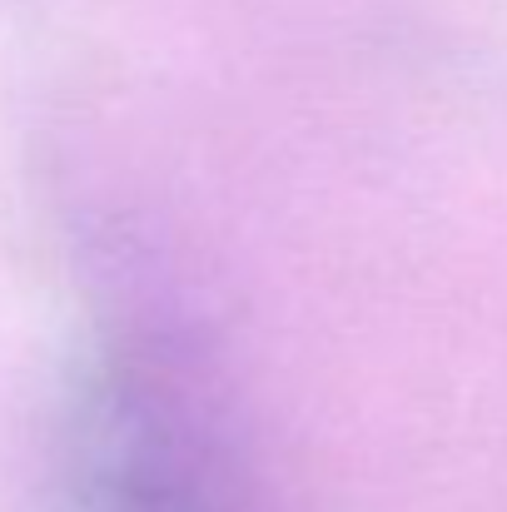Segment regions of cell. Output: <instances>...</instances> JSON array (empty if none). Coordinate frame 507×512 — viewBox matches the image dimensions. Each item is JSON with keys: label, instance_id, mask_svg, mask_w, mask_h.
I'll list each match as a JSON object with an SVG mask.
<instances>
[]
</instances>
